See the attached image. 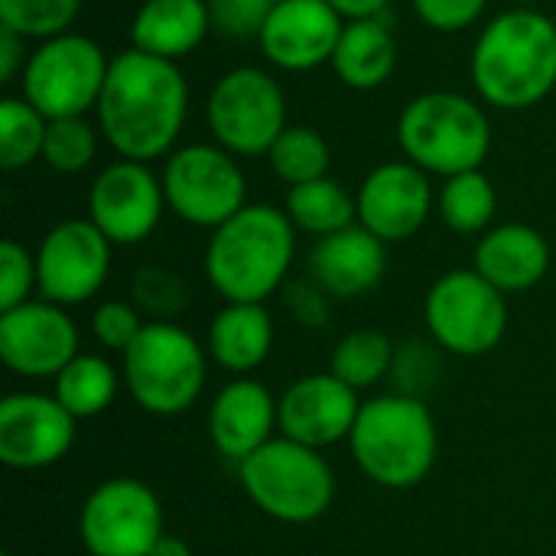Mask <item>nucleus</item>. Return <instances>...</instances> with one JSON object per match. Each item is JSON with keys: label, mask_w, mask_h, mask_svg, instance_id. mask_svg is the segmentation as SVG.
<instances>
[{"label": "nucleus", "mask_w": 556, "mask_h": 556, "mask_svg": "<svg viewBox=\"0 0 556 556\" xmlns=\"http://www.w3.org/2000/svg\"><path fill=\"white\" fill-rule=\"evenodd\" d=\"M94 111L108 147L121 160L153 163L176 150L189 111V85L176 62L127 49L111 59Z\"/></svg>", "instance_id": "f257e3e1"}, {"label": "nucleus", "mask_w": 556, "mask_h": 556, "mask_svg": "<svg viewBox=\"0 0 556 556\" xmlns=\"http://www.w3.org/2000/svg\"><path fill=\"white\" fill-rule=\"evenodd\" d=\"M472 85L498 111H525L556 88V23L518 7L498 13L472 49Z\"/></svg>", "instance_id": "f03ea898"}, {"label": "nucleus", "mask_w": 556, "mask_h": 556, "mask_svg": "<svg viewBox=\"0 0 556 556\" xmlns=\"http://www.w3.org/2000/svg\"><path fill=\"white\" fill-rule=\"evenodd\" d=\"M296 254V228L277 205H244L205 248V277L225 303H264L280 290Z\"/></svg>", "instance_id": "7ed1b4c3"}, {"label": "nucleus", "mask_w": 556, "mask_h": 556, "mask_svg": "<svg viewBox=\"0 0 556 556\" xmlns=\"http://www.w3.org/2000/svg\"><path fill=\"white\" fill-rule=\"evenodd\" d=\"M355 466L381 489L404 492L420 485L440 453L430 407L410 394H381L362 404L349 437Z\"/></svg>", "instance_id": "20e7f679"}, {"label": "nucleus", "mask_w": 556, "mask_h": 556, "mask_svg": "<svg viewBox=\"0 0 556 556\" xmlns=\"http://www.w3.org/2000/svg\"><path fill=\"white\" fill-rule=\"evenodd\" d=\"M397 143L427 176L450 179L482 169L492 150V124L485 111L459 91H424L401 111Z\"/></svg>", "instance_id": "39448f33"}, {"label": "nucleus", "mask_w": 556, "mask_h": 556, "mask_svg": "<svg viewBox=\"0 0 556 556\" xmlns=\"http://www.w3.org/2000/svg\"><path fill=\"white\" fill-rule=\"evenodd\" d=\"M238 479L251 505L283 525H313L336 502V472L313 446L274 437L244 463Z\"/></svg>", "instance_id": "423d86ee"}, {"label": "nucleus", "mask_w": 556, "mask_h": 556, "mask_svg": "<svg viewBox=\"0 0 556 556\" xmlns=\"http://www.w3.org/2000/svg\"><path fill=\"white\" fill-rule=\"evenodd\" d=\"M124 384L140 410L176 417L202 397L205 349L176 323H147L124 352Z\"/></svg>", "instance_id": "0eeeda50"}, {"label": "nucleus", "mask_w": 556, "mask_h": 556, "mask_svg": "<svg viewBox=\"0 0 556 556\" xmlns=\"http://www.w3.org/2000/svg\"><path fill=\"white\" fill-rule=\"evenodd\" d=\"M108 68L111 59L104 55V49L81 33L42 39L26 59L20 78L23 98L46 121L85 117L101 101Z\"/></svg>", "instance_id": "6e6552de"}, {"label": "nucleus", "mask_w": 556, "mask_h": 556, "mask_svg": "<svg viewBox=\"0 0 556 556\" xmlns=\"http://www.w3.org/2000/svg\"><path fill=\"white\" fill-rule=\"evenodd\" d=\"M208 127L231 156H267L287 124V94L274 75L254 65L225 72L208 94Z\"/></svg>", "instance_id": "1a4fd4ad"}, {"label": "nucleus", "mask_w": 556, "mask_h": 556, "mask_svg": "<svg viewBox=\"0 0 556 556\" xmlns=\"http://www.w3.org/2000/svg\"><path fill=\"white\" fill-rule=\"evenodd\" d=\"M166 208L195 228H218L248 205L238 160L218 143H186L166 156L160 173Z\"/></svg>", "instance_id": "9d476101"}, {"label": "nucleus", "mask_w": 556, "mask_h": 556, "mask_svg": "<svg viewBox=\"0 0 556 556\" xmlns=\"http://www.w3.org/2000/svg\"><path fill=\"white\" fill-rule=\"evenodd\" d=\"M427 329L440 349L463 358H479L498 349L508 329V303L479 270L443 274L424 303Z\"/></svg>", "instance_id": "9b49d317"}, {"label": "nucleus", "mask_w": 556, "mask_h": 556, "mask_svg": "<svg viewBox=\"0 0 556 556\" xmlns=\"http://www.w3.org/2000/svg\"><path fill=\"white\" fill-rule=\"evenodd\" d=\"M78 534L91 556H150L163 531V505L140 479H108L81 505Z\"/></svg>", "instance_id": "f8f14e48"}, {"label": "nucleus", "mask_w": 556, "mask_h": 556, "mask_svg": "<svg viewBox=\"0 0 556 556\" xmlns=\"http://www.w3.org/2000/svg\"><path fill=\"white\" fill-rule=\"evenodd\" d=\"M111 241L91 218H68L49 228L36 248V293L55 306H78L98 296L111 274Z\"/></svg>", "instance_id": "ddd939ff"}, {"label": "nucleus", "mask_w": 556, "mask_h": 556, "mask_svg": "<svg viewBox=\"0 0 556 556\" xmlns=\"http://www.w3.org/2000/svg\"><path fill=\"white\" fill-rule=\"evenodd\" d=\"M166 208L163 179L150 163L117 160L104 166L88 189V218L111 244L147 241Z\"/></svg>", "instance_id": "4468645a"}, {"label": "nucleus", "mask_w": 556, "mask_h": 556, "mask_svg": "<svg viewBox=\"0 0 556 556\" xmlns=\"http://www.w3.org/2000/svg\"><path fill=\"white\" fill-rule=\"evenodd\" d=\"M78 420L49 394H7L0 401V463L36 472L62 463L75 446Z\"/></svg>", "instance_id": "2eb2a0df"}, {"label": "nucleus", "mask_w": 556, "mask_h": 556, "mask_svg": "<svg viewBox=\"0 0 556 556\" xmlns=\"http://www.w3.org/2000/svg\"><path fill=\"white\" fill-rule=\"evenodd\" d=\"M78 355V329L65 306L29 300L0 313V362L20 378H55Z\"/></svg>", "instance_id": "dca6fc26"}, {"label": "nucleus", "mask_w": 556, "mask_h": 556, "mask_svg": "<svg viewBox=\"0 0 556 556\" xmlns=\"http://www.w3.org/2000/svg\"><path fill=\"white\" fill-rule=\"evenodd\" d=\"M358 414H362L358 391L339 381L332 371L306 375L277 397L280 437L313 450H326L349 440Z\"/></svg>", "instance_id": "f3484780"}, {"label": "nucleus", "mask_w": 556, "mask_h": 556, "mask_svg": "<svg viewBox=\"0 0 556 556\" xmlns=\"http://www.w3.org/2000/svg\"><path fill=\"white\" fill-rule=\"evenodd\" d=\"M358 225L368 228L384 244L414 238L433 208V189L420 166L410 160H391L375 166L358 195Z\"/></svg>", "instance_id": "a211bd4d"}, {"label": "nucleus", "mask_w": 556, "mask_h": 556, "mask_svg": "<svg viewBox=\"0 0 556 556\" xmlns=\"http://www.w3.org/2000/svg\"><path fill=\"white\" fill-rule=\"evenodd\" d=\"M345 20L329 0H280L261 29V49L283 72H309L332 62Z\"/></svg>", "instance_id": "6ab92c4d"}, {"label": "nucleus", "mask_w": 556, "mask_h": 556, "mask_svg": "<svg viewBox=\"0 0 556 556\" xmlns=\"http://www.w3.org/2000/svg\"><path fill=\"white\" fill-rule=\"evenodd\" d=\"M274 430L277 397L254 378L228 381L208 407V440L231 463H244L251 453L270 443Z\"/></svg>", "instance_id": "aec40b11"}, {"label": "nucleus", "mask_w": 556, "mask_h": 556, "mask_svg": "<svg viewBox=\"0 0 556 556\" xmlns=\"http://www.w3.org/2000/svg\"><path fill=\"white\" fill-rule=\"evenodd\" d=\"M309 270L329 296L355 300L375 290L388 270V244L368 228L352 225L339 235L319 238L309 257Z\"/></svg>", "instance_id": "412c9836"}, {"label": "nucleus", "mask_w": 556, "mask_h": 556, "mask_svg": "<svg viewBox=\"0 0 556 556\" xmlns=\"http://www.w3.org/2000/svg\"><path fill=\"white\" fill-rule=\"evenodd\" d=\"M502 293H525L551 270V244L531 225L489 228L476 248V267Z\"/></svg>", "instance_id": "4be33fe9"}, {"label": "nucleus", "mask_w": 556, "mask_h": 556, "mask_svg": "<svg viewBox=\"0 0 556 556\" xmlns=\"http://www.w3.org/2000/svg\"><path fill=\"white\" fill-rule=\"evenodd\" d=\"M208 29V0H143L130 23V42L147 55L176 62L199 49Z\"/></svg>", "instance_id": "5701e85b"}, {"label": "nucleus", "mask_w": 556, "mask_h": 556, "mask_svg": "<svg viewBox=\"0 0 556 556\" xmlns=\"http://www.w3.org/2000/svg\"><path fill=\"white\" fill-rule=\"evenodd\" d=\"M274 349V319L264 303H225L208 326V358L231 371H257Z\"/></svg>", "instance_id": "b1692460"}, {"label": "nucleus", "mask_w": 556, "mask_h": 556, "mask_svg": "<svg viewBox=\"0 0 556 556\" xmlns=\"http://www.w3.org/2000/svg\"><path fill=\"white\" fill-rule=\"evenodd\" d=\"M342 85L355 91L381 88L397 65V39L381 16L371 20H345L336 55L329 62Z\"/></svg>", "instance_id": "393cba45"}, {"label": "nucleus", "mask_w": 556, "mask_h": 556, "mask_svg": "<svg viewBox=\"0 0 556 556\" xmlns=\"http://www.w3.org/2000/svg\"><path fill=\"white\" fill-rule=\"evenodd\" d=\"M283 212L290 215L293 228L313 235L316 241L358 225V202H355V195H349L329 176L303 182V186H293L287 192V208Z\"/></svg>", "instance_id": "a878e982"}, {"label": "nucleus", "mask_w": 556, "mask_h": 556, "mask_svg": "<svg viewBox=\"0 0 556 556\" xmlns=\"http://www.w3.org/2000/svg\"><path fill=\"white\" fill-rule=\"evenodd\" d=\"M117 394V371L108 358L101 355H85L78 352L59 375H55V401L75 417L88 420L104 414L114 404Z\"/></svg>", "instance_id": "bb28decb"}, {"label": "nucleus", "mask_w": 556, "mask_h": 556, "mask_svg": "<svg viewBox=\"0 0 556 556\" xmlns=\"http://www.w3.org/2000/svg\"><path fill=\"white\" fill-rule=\"evenodd\" d=\"M495 208H498V195H495L492 179L482 169L450 176L440 192V215L456 235L489 231Z\"/></svg>", "instance_id": "cd10ccee"}, {"label": "nucleus", "mask_w": 556, "mask_h": 556, "mask_svg": "<svg viewBox=\"0 0 556 556\" xmlns=\"http://www.w3.org/2000/svg\"><path fill=\"white\" fill-rule=\"evenodd\" d=\"M391 362H394V345L384 332L355 329L345 339H339L329 371L349 388L365 391V388H375L391 371Z\"/></svg>", "instance_id": "c85d7f7f"}, {"label": "nucleus", "mask_w": 556, "mask_h": 556, "mask_svg": "<svg viewBox=\"0 0 556 556\" xmlns=\"http://www.w3.org/2000/svg\"><path fill=\"white\" fill-rule=\"evenodd\" d=\"M267 160L274 176L290 189L329 176V143L313 127H287L274 140Z\"/></svg>", "instance_id": "c756f323"}, {"label": "nucleus", "mask_w": 556, "mask_h": 556, "mask_svg": "<svg viewBox=\"0 0 556 556\" xmlns=\"http://www.w3.org/2000/svg\"><path fill=\"white\" fill-rule=\"evenodd\" d=\"M49 121L26 101V98H3L0 101V166L23 169L42 160Z\"/></svg>", "instance_id": "7c9ffc66"}, {"label": "nucleus", "mask_w": 556, "mask_h": 556, "mask_svg": "<svg viewBox=\"0 0 556 556\" xmlns=\"http://www.w3.org/2000/svg\"><path fill=\"white\" fill-rule=\"evenodd\" d=\"M81 0H0V26L23 39H52L68 33Z\"/></svg>", "instance_id": "2f4dec72"}, {"label": "nucleus", "mask_w": 556, "mask_h": 556, "mask_svg": "<svg viewBox=\"0 0 556 556\" xmlns=\"http://www.w3.org/2000/svg\"><path fill=\"white\" fill-rule=\"evenodd\" d=\"M98 153V130L85 117H59L49 121L42 163L55 173L75 176L91 166Z\"/></svg>", "instance_id": "473e14b6"}, {"label": "nucleus", "mask_w": 556, "mask_h": 556, "mask_svg": "<svg viewBox=\"0 0 556 556\" xmlns=\"http://www.w3.org/2000/svg\"><path fill=\"white\" fill-rule=\"evenodd\" d=\"M186 283L163 267H143L134 280V306L147 309L153 323H173V316L186 309Z\"/></svg>", "instance_id": "72a5a7b5"}, {"label": "nucleus", "mask_w": 556, "mask_h": 556, "mask_svg": "<svg viewBox=\"0 0 556 556\" xmlns=\"http://www.w3.org/2000/svg\"><path fill=\"white\" fill-rule=\"evenodd\" d=\"M143 319H140V309L134 303H124V300H108L101 303L94 313H91V336L101 349H111V352H127L137 336L143 332Z\"/></svg>", "instance_id": "f704fd0d"}, {"label": "nucleus", "mask_w": 556, "mask_h": 556, "mask_svg": "<svg viewBox=\"0 0 556 556\" xmlns=\"http://www.w3.org/2000/svg\"><path fill=\"white\" fill-rule=\"evenodd\" d=\"M36 290V254L16 241H0V313L29 303Z\"/></svg>", "instance_id": "c9c22d12"}, {"label": "nucleus", "mask_w": 556, "mask_h": 556, "mask_svg": "<svg viewBox=\"0 0 556 556\" xmlns=\"http://www.w3.org/2000/svg\"><path fill=\"white\" fill-rule=\"evenodd\" d=\"M277 3L280 0H208V13L218 33L248 39V36H261Z\"/></svg>", "instance_id": "e433bc0d"}, {"label": "nucleus", "mask_w": 556, "mask_h": 556, "mask_svg": "<svg viewBox=\"0 0 556 556\" xmlns=\"http://www.w3.org/2000/svg\"><path fill=\"white\" fill-rule=\"evenodd\" d=\"M414 13L437 33H463L469 29L489 0H410Z\"/></svg>", "instance_id": "4c0bfd02"}, {"label": "nucleus", "mask_w": 556, "mask_h": 556, "mask_svg": "<svg viewBox=\"0 0 556 556\" xmlns=\"http://www.w3.org/2000/svg\"><path fill=\"white\" fill-rule=\"evenodd\" d=\"M26 39L16 36L13 29H3L0 26V81H13L16 75H23L26 68Z\"/></svg>", "instance_id": "58836bf2"}, {"label": "nucleus", "mask_w": 556, "mask_h": 556, "mask_svg": "<svg viewBox=\"0 0 556 556\" xmlns=\"http://www.w3.org/2000/svg\"><path fill=\"white\" fill-rule=\"evenodd\" d=\"M342 20H371L388 10L391 0H329Z\"/></svg>", "instance_id": "ea45409f"}, {"label": "nucleus", "mask_w": 556, "mask_h": 556, "mask_svg": "<svg viewBox=\"0 0 556 556\" xmlns=\"http://www.w3.org/2000/svg\"><path fill=\"white\" fill-rule=\"evenodd\" d=\"M150 556H192V551H189V544H186L182 538L163 534V538L156 541V547L150 551Z\"/></svg>", "instance_id": "a19ab883"}, {"label": "nucleus", "mask_w": 556, "mask_h": 556, "mask_svg": "<svg viewBox=\"0 0 556 556\" xmlns=\"http://www.w3.org/2000/svg\"><path fill=\"white\" fill-rule=\"evenodd\" d=\"M511 3H518V7H534V3H541V0H511Z\"/></svg>", "instance_id": "79ce46f5"}, {"label": "nucleus", "mask_w": 556, "mask_h": 556, "mask_svg": "<svg viewBox=\"0 0 556 556\" xmlns=\"http://www.w3.org/2000/svg\"><path fill=\"white\" fill-rule=\"evenodd\" d=\"M0 556H13V554H0Z\"/></svg>", "instance_id": "37998d69"}]
</instances>
